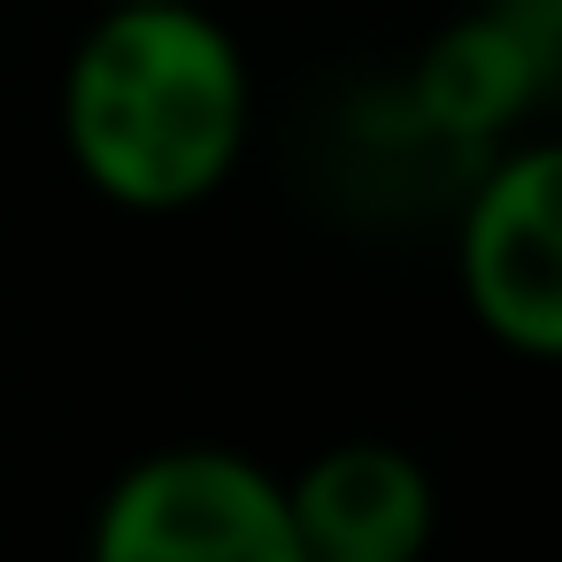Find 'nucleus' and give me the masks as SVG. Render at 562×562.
Masks as SVG:
<instances>
[{"label": "nucleus", "instance_id": "1", "mask_svg": "<svg viewBox=\"0 0 562 562\" xmlns=\"http://www.w3.org/2000/svg\"><path fill=\"white\" fill-rule=\"evenodd\" d=\"M255 139V63L224 16L124 9L93 16L63 63L70 170L124 216H186L216 201Z\"/></svg>", "mask_w": 562, "mask_h": 562}, {"label": "nucleus", "instance_id": "2", "mask_svg": "<svg viewBox=\"0 0 562 562\" xmlns=\"http://www.w3.org/2000/svg\"><path fill=\"white\" fill-rule=\"evenodd\" d=\"M86 562H301L285 477L239 447H155L109 477Z\"/></svg>", "mask_w": 562, "mask_h": 562}, {"label": "nucleus", "instance_id": "3", "mask_svg": "<svg viewBox=\"0 0 562 562\" xmlns=\"http://www.w3.org/2000/svg\"><path fill=\"white\" fill-rule=\"evenodd\" d=\"M454 285L470 324L524 355L562 362V139H508L485 155L454 209Z\"/></svg>", "mask_w": 562, "mask_h": 562}, {"label": "nucleus", "instance_id": "4", "mask_svg": "<svg viewBox=\"0 0 562 562\" xmlns=\"http://www.w3.org/2000/svg\"><path fill=\"white\" fill-rule=\"evenodd\" d=\"M301 562H424L439 539V485L393 439H339L285 477Z\"/></svg>", "mask_w": 562, "mask_h": 562}, {"label": "nucleus", "instance_id": "5", "mask_svg": "<svg viewBox=\"0 0 562 562\" xmlns=\"http://www.w3.org/2000/svg\"><path fill=\"white\" fill-rule=\"evenodd\" d=\"M547 101L531 55L485 16H454L424 40V55L408 63L401 78V116L424 147H447V155H470V170L485 155H501L516 139V124Z\"/></svg>", "mask_w": 562, "mask_h": 562}, {"label": "nucleus", "instance_id": "6", "mask_svg": "<svg viewBox=\"0 0 562 562\" xmlns=\"http://www.w3.org/2000/svg\"><path fill=\"white\" fill-rule=\"evenodd\" d=\"M477 9L531 55V70H539V86L554 101L562 93V0H477Z\"/></svg>", "mask_w": 562, "mask_h": 562}, {"label": "nucleus", "instance_id": "7", "mask_svg": "<svg viewBox=\"0 0 562 562\" xmlns=\"http://www.w3.org/2000/svg\"><path fill=\"white\" fill-rule=\"evenodd\" d=\"M124 9H186V0H93V16H124Z\"/></svg>", "mask_w": 562, "mask_h": 562}]
</instances>
